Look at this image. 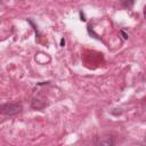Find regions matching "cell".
I'll return each mask as SVG.
<instances>
[{
  "label": "cell",
  "instance_id": "6da1fadb",
  "mask_svg": "<svg viewBox=\"0 0 146 146\" xmlns=\"http://www.w3.org/2000/svg\"><path fill=\"white\" fill-rule=\"evenodd\" d=\"M22 111V105L17 104V103H9V104H5L0 107V112L5 115H15L18 114Z\"/></svg>",
  "mask_w": 146,
  "mask_h": 146
},
{
  "label": "cell",
  "instance_id": "7a4b0ae2",
  "mask_svg": "<svg viewBox=\"0 0 146 146\" xmlns=\"http://www.w3.org/2000/svg\"><path fill=\"white\" fill-rule=\"evenodd\" d=\"M98 144L110 146V145H113V144H114V141H113V139H112L111 137H104L103 139H100V140L98 141Z\"/></svg>",
  "mask_w": 146,
  "mask_h": 146
},
{
  "label": "cell",
  "instance_id": "3957f363",
  "mask_svg": "<svg viewBox=\"0 0 146 146\" xmlns=\"http://www.w3.org/2000/svg\"><path fill=\"white\" fill-rule=\"evenodd\" d=\"M135 1H136V0H120L121 5H122L124 8H131V7L133 6Z\"/></svg>",
  "mask_w": 146,
  "mask_h": 146
},
{
  "label": "cell",
  "instance_id": "277c9868",
  "mask_svg": "<svg viewBox=\"0 0 146 146\" xmlns=\"http://www.w3.org/2000/svg\"><path fill=\"white\" fill-rule=\"evenodd\" d=\"M64 43H65V41H64V39H62V41H60V44L64 47Z\"/></svg>",
  "mask_w": 146,
  "mask_h": 146
}]
</instances>
